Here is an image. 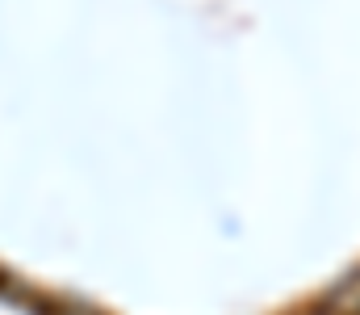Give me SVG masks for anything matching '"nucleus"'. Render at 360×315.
I'll list each match as a JSON object with an SVG mask.
<instances>
[{"mask_svg": "<svg viewBox=\"0 0 360 315\" xmlns=\"http://www.w3.org/2000/svg\"><path fill=\"white\" fill-rule=\"evenodd\" d=\"M314 315H360V273H352L344 286H335Z\"/></svg>", "mask_w": 360, "mask_h": 315, "instance_id": "nucleus-1", "label": "nucleus"}]
</instances>
